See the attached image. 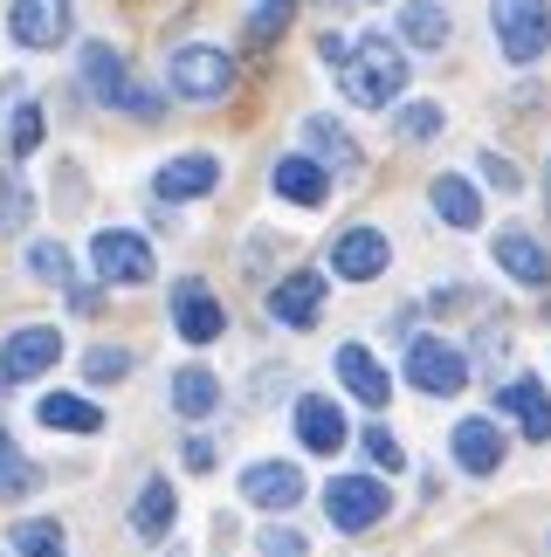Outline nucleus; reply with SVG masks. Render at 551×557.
Wrapping results in <instances>:
<instances>
[{
  "instance_id": "nucleus-1",
  "label": "nucleus",
  "mask_w": 551,
  "mask_h": 557,
  "mask_svg": "<svg viewBox=\"0 0 551 557\" xmlns=\"http://www.w3.org/2000/svg\"><path fill=\"white\" fill-rule=\"evenodd\" d=\"M338 83H345L352 103H366V111H387V103H400V90H407V49L387 35H358L352 55L338 62Z\"/></svg>"
},
{
  "instance_id": "nucleus-2",
  "label": "nucleus",
  "mask_w": 551,
  "mask_h": 557,
  "mask_svg": "<svg viewBox=\"0 0 551 557\" xmlns=\"http://www.w3.org/2000/svg\"><path fill=\"white\" fill-rule=\"evenodd\" d=\"M166 76H173V90H180V97H194V103H221L228 90H235V55L215 49V41H186V49H173Z\"/></svg>"
},
{
  "instance_id": "nucleus-3",
  "label": "nucleus",
  "mask_w": 551,
  "mask_h": 557,
  "mask_svg": "<svg viewBox=\"0 0 551 557\" xmlns=\"http://www.w3.org/2000/svg\"><path fill=\"white\" fill-rule=\"evenodd\" d=\"M490 28L511 62H538L551 49V0H490Z\"/></svg>"
},
{
  "instance_id": "nucleus-4",
  "label": "nucleus",
  "mask_w": 551,
  "mask_h": 557,
  "mask_svg": "<svg viewBox=\"0 0 551 557\" xmlns=\"http://www.w3.org/2000/svg\"><path fill=\"white\" fill-rule=\"evenodd\" d=\"M83 83H90V97H97V103H111V111L159 117V103L132 83V70H124V55L111 49V41H90V49H83Z\"/></svg>"
},
{
  "instance_id": "nucleus-5",
  "label": "nucleus",
  "mask_w": 551,
  "mask_h": 557,
  "mask_svg": "<svg viewBox=\"0 0 551 557\" xmlns=\"http://www.w3.org/2000/svg\"><path fill=\"white\" fill-rule=\"evenodd\" d=\"M407 379L428 399H449V393L469 385V358H462L449 337H414V345H407Z\"/></svg>"
},
{
  "instance_id": "nucleus-6",
  "label": "nucleus",
  "mask_w": 551,
  "mask_h": 557,
  "mask_svg": "<svg viewBox=\"0 0 551 557\" xmlns=\"http://www.w3.org/2000/svg\"><path fill=\"white\" fill-rule=\"evenodd\" d=\"M325 517L345 530V537L372 530L379 517H387V482H372V475H338V482L325 488Z\"/></svg>"
},
{
  "instance_id": "nucleus-7",
  "label": "nucleus",
  "mask_w": 551,
  "mask_h": 557,
  "mask_svg": "<svg viewBox=\"0 0 551 557\" xmlns=\"http://www.w3.org/2000/svg\"><path fill=\"white\" fill-rule=\"evenodd\" d=\"M90 262H97L103 283H152V248L132 227H103L90 242Z\"/></svg>"
},
{
  "instance_id": "nucleus-8",
  "label": "nucleus",
  "mask_w": 551,
  "mask_h": 557,
  "mask_svg": "<svg viewBox=\"0 0 551 557\" xmlns=\"http://www.w3.org/2000/svg\"><path fill=\"white\" fill-rule=\"evenodd\" d=\"M70 21H76V0H14L8 35L21 49H56V41H70Z\"/></svg>"
},
{
  "instance_id": "nucleus-9",
  "label": "nucleus",
  "mask_w": 551,
  "mask_h": 557,
  "mask_svg": "<svg viewBox=\"0 0 551 557\" xmlns=\"http://www.w3.org/2000/svg\"><path fill=\"white\" fill-rule=\"evenodd\" d=\"M62 358V337H56V324H28V331H14L8 345H0V385H28V379H41Z\"/></svg>"
},
{
  "instance_id": "nucleus-10",
  "label": "nucleus",
  "mask_w": 551,
  "mask_h": 557,
  "mask_svg": "<svg viewBox=\"0 0 551 557\" xmlns=\"http://www.w3.org/2000/svg\"><path fill=\"white\" fill-rule=\"evenodd\" d=\"M173 324H180L186 345H215L228 331V310H221V296L207 283H173Z\"/></svg>"
},
{
  "instance_id": "nucleus-11",
  "label": "nucleus",
  "mask_w": 551,
  "mask_h": 557,
  "mask_svg": "<svg viewBox=\"0 0 551 557\" xmlns=\"http://www.w3.org/2000/svg\"><path fill=\"white\" fill-rule=\"evenodd\" d=\"M215 186H221V159L215 152H180V159H166L152 173V193L166 207H173V200H200V193H215Z\"/></svg>"
},
{
  "instance_id": "nucleus-12",
  "label": "nucleus",
  "mask_w": 551,
  "mask_h": 557,
  "mask_svg": "<svg viewBox=\"0 0 551 557\" xmlns=\"http://www.w3.org/2000/svg\"><path fill=\"white\" fill-rule=\"evenodd\" d=\"M387 262H393V248H387L379 227H345L331 242V275H345V283H372Z\"/></svg>"
},
{
  "instance_id": "nucleus-13",
  "label": "nucleus",
  "mask_w": 551,
  "mask_h": 557,
  "mask_svg": "<svg viewBox=\"0 0 551 557\" xmlns=\"http://www.w3.org/2000/svg\"><path fill=\"white\" fill-rule=\"evenodd\" d=\"M317 310H325V275L317 269H296V275H283V283L269 289V317L290 324V331H310Z\"/></svg>"
},
{
  "instance_id": "nucleus-14",
  "label": "nucleus",
  "mask_w": 551,
  "mask_h": 557,
  "mask_svg": "<svg viewBox=\"0 0 551 557\" xmlns=\"http://www.w3.org/2000/svg\"><path fill=\"white\" fill-rule=\"evenodd\" d=\"M490 255H497V269H503V275H517V283H531V289L551 283V255H544L524 227H503L497 242H490Z\"/></svg>"
},
{
  "instance_id": "nucleus-15",
  "label": "nucleus",
  "mask_w": 551,
  "mask_h": 557,
  "mask_svg": "<svg viewBox=\"0 0 551 557\" xmlns=\"http://www.w3.org/2000/svg\"><path fill=\"white\" fill-rule=\"evenodd\" d=\"M242 496L256 509H290L304 496V475H296V461H256V468H242Z\"/></svg>"
},
{
  "instance_id": "nucleus-16",
  "label": "nucleus",
  "mask_w": 551,
  "mask_h": 557,
  "mask_svg": "<svg viewBox=\"0 0 551 557\" xmlns=\"http://www.w3.org/2000/svg\"><path fill=\"white\" fill-rule=\"evenodd\" d=\"M345 413H338L331 399H317V393H304L296 399V441L310 447V455H338V447H345Z\"/></svg>"
},
{
  "instance_id": "nucleus-17",
  "label": "nucleus",
  "mask_w": 551,
  "mask_h": 557,
  "mask_svg": "<svg viewBox=\"0 0 551 557\" xmlns=\"http://www.w3.org/2000/svg\"><path fill=\"white\" fill-rule=\"evenodd\" d=\"M503 455H511V441H503L497 420H462L455 426V461L469 468V475H497Z\"/></svg>"
},
{
  "instance_id": "nucleus-18",
  "label": "nucleus",
  "mask_w": 551,
  "mask_h": 557,
  "mask_svg": "<svg viewBox=\"0 0 551 557\" xmlns=\"http://www.w3.org/2000/svg\"><path fill=\"white\" fill-rule=\"evenodd\" d=\"M338 379H345L352 399H366V406H387L393 399V379H387V366H379L366 345H338Z\"/></svg>"
},
{
  "instance_id": "nucleus-19",
  "label": "nucleus",
  "mask_w": 551,
  "mask_h": 557,
  "mask_svg": "<svg viewBox=\"0 0 551 557\" xmlns=\"http://www.w3.org/2000/svg\"><path fill=\"white\" fill-rule=\"evenodd\" d=\"M497 406H503V413H511L531 441H551V393H544L538 379H511V385L497 393Z\"/></svg>"
},
{
  "instance_id": "nucleus-20",
  "label": "nucleus",
  "mask_w": 551,
  "mask_h": 557,
  "mask_svg": "<svg viewBox=\"0 0 551 557\" xmlns=\"http://www.w3.org/2000/svg\"><path fill=\"white\" fill-rule=\"evenodd\" d=\"M269 186L283 193L290 207H317V200H325V193H331V173H325V165H317V159H276Z\"/></svg>"
},
{
  "instance_id": "nucleus-21",
  "label": "nucleus",
  "mask_w": 551,
  "mask_h": 557,
  "mask_svg": "<svg viewBox=\"0 0 551 557\" xmlns=\"http://www.w3.org/2000/svg\"><path fill=\"white\" fill-rule=\"evenodd\" d=\"M180 523V496H173V482H145V496L132 503V530L145 544H166V530Z\"/></svg>"
},
{
  "instance_id": "nucleus-22",
  "label": "nucleus",
  "mask_w": 551,
  "mask_h": 557,
  "mask_svg": "<svg viewBox=\"0 0 551 557\" xmlns=\"http://www.w3.org/2000/svg\"><path fill=\"white\" fill-rule=\"evenodd\" d=\"M35 420L41 426H56V434H97L103 426V413L83 393H41V406H35Z\"/></svg>"
},
{
  "instance_id": "nucleus-23",
  "label": "nucleus",
  "mask_w": 551,
  "mask_h": 557,
  "mask_svg": "<svg viewBox=\"0 0 551 557\" xmlns=\"http://www.w3.org/2000/svg\"><path fill=\"white\" fill-rule=\"evenodd\" d=\"M428 200H434V213H441L449 227H482V200H476V186H469V180L441 173V180L428 186Z\"/></svg>"
},
{
  "instance_id": "nucleus-24",
  "label": "nucleus",
  "mask_w": 551,
  "mask_h": 557,
  "mask_svg": "<svg viewBox=\"0 0 551 557\" xmlns=\"http://www.w3.org/2000/svg\"><path fill=\"white\" fill-rule=\"evenodd\" d=\"M173 406H180L186 420H207V413L221 406V379L207 372V366H186V372L173 379Z\"/></svg>"
},
{
  "instance_id": "nucleus-25",
  "label": "nucleus",
  "mask_w": 551,
  "mask_h": 557,
  "mask_svg": "<svg viewBox=\"0 0 551 557\" xmlns=\"http://www.w3.org/2000/svg\"><path fill=\"white\" fill-rule=\"evenodd\" d=\"M455 35V21L434 8V0H414V8H400V41H414V49H441V41Z\"/></svg>"
},
{
  "instance_id": "nucleus-26",
  "label": "nucleus",
  "mask_w": 551,
  "mask_h": 557,
  "mask_svg": "<svg viewBox=\"0 0 551 557\" xmlns=\"http://www.w3.org/2000/svg\"><path fill=\"white\" fill-rule=\"evenodd\" d=\"M304 138H310V152H317V159H331V165H338V173H352V165H358V145H352L345 124H331V117H304Z\"/></svg>"
},
{
  "instance_id": "nucleus-27",
  "label": "nucleus",
  "mask_w": 551,
  "mask_h": 557,
  "mask_svg": "<svg viewBox=\"0 0 551 557\" xmlns=\"http://www.w3.org/2000/svg\"><path fill=\"white\" fill-rule=\"evenodd\" d=\"M14 550L21 557H62V523H49V517L14 523Z\"/></svg>"
},
{
  "instance_id": "nucleus-28",
  "label": "nucleus",
  "mask_w": 551,
  "mask_h": 557,
  "mask_svg": "<svg viewBox=\"0 0 551 557\" xmlns=\"http://www.w3.org/2000/svg\"><path fill=\"white\" fill-rule=\"evenodd\" d=\"M35 488V468L21 461V447H14V434L0 426V496H28Z\"/></svg>"
},
{
  "instance_id": "nucleus-29",
  "label": "nucleus",
  "mask_w": 551,
  "mask_h": 557,
  "mask_svg": "<svg viewBox=\"0 0 551 557\" xmlns=\"http://www.w3.org/2000/svg\"><path fill=\"white\" fill-rule=\"evenodd\" d=\"M8 145H14V159H28V152H35V145H41V111H35V103H28V97H21V103H14V124H8Z\"/></svg>"
},
{
  "instance_id": "nucleus-30",
  "label": "nucleus",
  "mask_w": 551,
  "mask_h": 557,
  "mask_svg": "<svg viewBox=\"0 0 551 557\" xmlns=\"http://www.w3.org/2000/svg\"><path fill=\"white\" fill-rule=\"evenodd\" d=\"M83 372H90V385H118L124 372H132V351H118V345H97L90 358H83Z\"/></svg>"
},
{
  "instance_id": "nucleus-31",
  "label": "nucleus",
  "mask_w": 551,
  "mask_h": 557,
  "mask_svg": "<svg viewBox=\"0 0 551 557\" xmlns=\"http://www.w3.org/2000/svg\"><path fill=\"white\" fill-rule=\"evenodd\" d=\"M28 269L41 275V283H70V248H62V242H35L28 248Z\"/></svg>"
},
{
  "instance_id": "nucleus-32",
  "label": "nucleus",
  "mask_w": 551,
  "mask_h": 557,
  "mask_svg": "<svg viewBox=\"0 0 551 557\" xmlns=\"http://www.w3.org/2000/svg\"><path fill=\"white\" fill-rule=\"evenodd\" d=\"M400 138H434L441 132V103H400Z\"/></svg>"
},
{
  "instance_id": "nucleus-33",
  "label": "nucleus",
  "mask_w": 551,
  "mask_h": 557,
  "mask_svg": "<svg viewBox=\"0 0 551 557\" xmlns=\"http://www.w3.org/2000/svg\"><path fill=\"white\" fill-rule=\"evenodd\" d=\"M283 21H290V0H262V14L248 21V49H269L283 35Z\"/></svg>"
},
{
  "instance_id": "nucleus-34",
  "label": "nucleus",
  "mask_w": 551,
  "mask_h": 557,
  "mask_svg": "<svg viewBox=\"0 0 551 557\" xmlns=\"http://www.w3.org/2000/svg\"><path fill=\"white\" fill-rule=\"evenodd\" d=\"M256 550H262V557H310L304 537H296V530H283V523H269L262 537H256Z\"/></svg>"
},
{
  "instance_id": "nucleus-35",
  "label": "nucleus",
  "mask_w": 551,
  "mask_h": 557,
  "mask_svg": "<svg viewBox=\"0 0 551 557\" xmlns=\"http://www.w3.org/2000/svg\"><path fill=\"white\" fill-rule=\"evenodd\" d=\"M366 455H372L379 468H387V475H393V468H400V461H407V455H400V441L387 434V426H366Z\"/></svg>"
},
{
  "instance_id": "nucleus-36",
  "label": "nucleus",
  "mask_w": 551,
  "mask_h": 557,
  "mask_svg": "<svg viewBox=\"0 0 551 557\" xmlns=\"http://www.w3.org/2000/svg\"><path fill=\"white\" fill-rule=\"evenodd\" d=\"M482 180H490L497 193H517V186H524V180H517V165L503 159V152H482Z\"/></svg>"
},
{
  "instance_id": "nucleus-37",
  "label": "nucleus",
  "mask_w": 551,
  "mask_h": 557,
  "mask_svg": "<svg viewBox=\"0 0 551 557\" xmlns=\"http://www.w3.org/2000/svg\"><path fill=\"white\" fill-rule=\"evenodd\" d=\"M317 55H325V62H331V70H338V62H345V55H352V35H331V28H325V41H317Z\"/></svg>"
},
{
  "instance_id": "nucleus-38",
  "label": "nucleus",
  "mask_w": 551,
  "mask_h": 557,
  "mask_svg": "<svg viewBox=\"0 0 551 557\" xmlns=\"http://www.w3.org/2000/svg\"><path fill=\"white\" fill-rule=\"evenodd\" d=\"M186 468H215V447H207V441H186Z\"/></svg>"
},
{
  "instance_id": "nucleus-39",
  "label": "nucleus",
  "mask_w": 551,
  "mask_h": 557,
  "mask_svg": "<svg viewBox=\"0 0 551 557\" xmlns=\"http://www.w3.org/2000/svg\"><path fill=\"white\" fill-rule=\"evenodd\" d=\"M8 186H14V180H8V165H0V193H8Z\"/></svg>"
},
{
  "instance_id": "nucleus-40",
  "label": "nucleus",
  "mask_w": 551,
  "mask_h": 557,
  "mask_svg": "<svg viewBox=\"0 0 551 557\" xmlns=\"http://www.w3.org/2000/svg\"><path fill=\"white\" fill-rule=\"evenodd\" d=\"M544 193H551V159H544Z\"/></svg>"
},
{
  "instance_id": "nucleus-41",
  "label": "nucleus",
  "mask_w": 551,
  "mask_h": 557,
  "mask_svg": "<svg viewBox=\"0 0 551 557\" xmlns=\"http://www.w3.org/2000/svg\"><path fill=\"white\" fill-rule=\"evenodd\" d=\"M173 557H186V550H173Z\"/></svg>"
}]
</instances>
